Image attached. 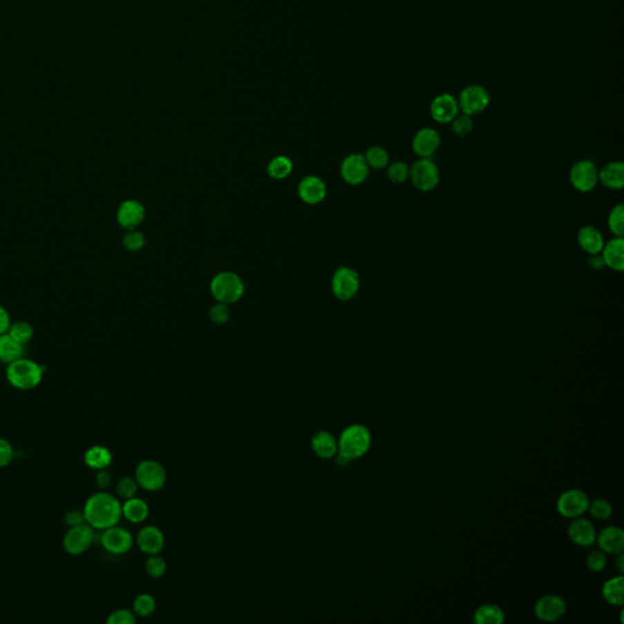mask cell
I'll use <instances>...</instances> for the list:
<instances>
[{
  "mask_svg": "<svg viewBox=\"0 0 624 624\" xmlns=\"http://www.w3.org/2000/svg\"><path fill=\"white\" fill-rule=\"evenodd\" d=\"M83 512L89 526L104 531L119 523L122 516V505L114 495L99 491L88 498Z\"/></svg>",
  "mask_w": 624,
  "mask_h": 624,
  "instance_id": "6da1fadb",
  "label": "cell"
},
{
  "mask_svg": "<svg viewBox=\"0 0 624 624\" xmlns=\"http://www.w3.org/2000/svg\"><path fill=\"white\" fill-rule=\"evenodd\" d=\"M370 431L363 424H351L341 432L338 439V456L350 462L360 459L371 446Z\"/></svg>",
  "mask_w": 624,
  "mask_h": 624,
  "instance_id": "7a4b0ae2",
  "label": "cell"
},
{
  "mask_svg": "<svg viewBox=\"0 0 624 624\" xmlns=\"http://www.w3.org/2000/svg\"><path fill=\"white\" fill-rule=\"evenodd\" d=\"M44 371V367L36 361L21 357L9 363L6 368V379L12 387L21 390H30L41 382Z\"/></svg>",
  "mask_w": 624,
  "mask_h": 624,
  "instance_id": "3957f363",
  "label": "cell"
},
{
  "mask_svg": "<svg viewBox=\"0 0 624 624\" xmlns=\"http://www.w3.org/2000/svg\"><path fill=\"white\" fill-rule=\"evenodd\" d=\"M211 293L215 299L223 304H232L244 294L242 279L233 272H221L211 282Z\"/></svg>",
  "mask_w": 624,
  "mask_h": 624,
  "instance_id": "277c9868",
  "label": "cell"
},
{
  "mask_svg": "<svg viewBox=\"0 0 624 624\" xmlns=\"http://www.w3.org/2000/svg\"><path fill=\"white\" fill-rule=\"evenodd\" d=\"M410 180L417 191H433L440 181L439 167L432 159H418L410 167Z\"/></svg>",
  "mask_w": 624,
  "mask_h": 624,
  "instance_id": "5b68a950",
  "label": "cell"
},
{
  "mask_svg": "<svg viewBox=\"0 0 624 624\" xmlns=\"http://www.w3.org/2000/svg\"><path fill=\"white\" fill-rule=\"evenodd\" d=\"M135 480L146 491H159L167 480L165 467L155 460L142 461L135 470Z\"/></svg>",
  "mask_w": 624,
  "mask_h": 624,
  "instance_id": "8992f818",
  "label": "cell"
},
{
  "mask_svg": "<svg viewBox=\"0 0 624 624\" xmlns=\"http://www.w3.org/2000/svg\"><path fill=\"white\" fill-rule=\"evenodd\" d=\"M569 182L576 191L589 193L598 186V169L592 160H579L569 170Z\"/></svg>",
  "mask_w": 624,
  "mask_h": 624,
  "instance_id": "52a82bcc",
  "label": "cell"
},
{
  "mask_svg": "<svg viewBox=\"0 0 624 624\" xmlns=\"http://www.w3.org/2000/svg\"><path fill=\"white\" fill-rule=\"evenodd\" d=\"M490 97L488 91L480 84H471L464 88L457 100L462 114L473 116L482 114L489 105Z\"/></svg>",
  "mask_w": 624,
  "mask_h": 624,
  "instance_id": "ba28073f",
  "label": "cell"
},
{
  "mask_svg": "<svg viewBox=\"0 0 624 624\" xmlns=\"http://www.w3.org/2000/svg\"><path fill=\"white\" fill-rule=\"evenodd\" d=\"M360 288V277L350 267H341L332 279V289L338 299L346 301L355 296Z\"/></svg>",
  "mask_w": 624,
  "mask_h": 624,
  "instance_id": "9c48e42d",
  "label": "cell"
},
{
  "mask_svg": "<svg viewBox=\"0 0 624 624\" xmlns=\"http://www.w3.org/2000/svg\"><path fill=\"white\" fill-rule=\"evenodd\" d=\"M104 549L114 555H122L133 547V537L131 531L122 527L113 526L104 529L100 537Z\"/></svg>",
  "mask_w": 624,
  "mask_h": 624,
  "instance_id": "30bf717a",
  "label": "cell"
},
{
  "mask_svg": "<svg viewBox=\"0 0 624 624\" xmlns=\"http://www.w3.org/2000/svg\"><path fill=\"white\" fill-rule=\"evenodd\" d=\"M93 542V531L92 527L86 523L78 526L70 527L64 536L62 545L65 551L70 555H81L92 545Z\"/></svg>",
  "mask_w": 624,
  "mask_h": 624,
  "instance_id": "8fae6325",
  "label": "cell"
},
{
  "mask_svg": "<svg viewBox=\"0 0 624 624\" xmlns=\"http://www.w3.org/2000/svg\"><path fill=\"white\" fill-rule=\"evenodd\" d=\"M588 507V495L579 489L567 490L557 500V510L567 518L582 516Z\"/></svg>",
  "mask_w": 624,
  "mask_h": 624,
  "instance_id": "7c38bea8",
  "label": "cell"
},
{
  "mask_svg": "<svg viewBox=\"0 0 624 624\" xmlns=\"http://www.w3.org/2000/svg\"><path fill=\"white\" fill-rule=\"evenodd\" d=\"M440 143V135L435 129L429 127L418 129L413 140V153L419 159H431L438 151Z\"/></svg>",
  "mask_w": 624,
  "mask_h": 624,
  "instance_id": "4fadbf2b",
  "label": "cell"
},
{
  "mask_svg": "<svg viewBox=\"0 0 624 624\" xmlns=\"http://www.w3.org/2000/svg\"><path fill=\"white\" fill-rule=\"evenodd\" d=\"M341 172L346 183L351 186H359L366 181L370 167L367 165L363 155L352 154L343 161Z\"/></svg>",
  "mask_w": 624,
  "mask_h": 624,
  "instance_id": "5bb4252c",
  "label": "cell"
},
{
  "mask_svg": "<svg viewBox=\"0 0 624 624\" xmlns=\"http://www.w3.org/2000/svg\"><path fill=\"white\" fill-rule=\"evenodd\" d=\"M459 103L451 94H440L431 104V115L439 124H449L459 115Z\"/></svg>",
  "mask_w": 624,
  "mask_h": 624,
  "instance_id": "9a60e30c",
  "label": "cell"
},
{
  "mask_svg": "<svg viewBox=\"0 0 624 624\" xmlns=\"http://www.w3.org/2000/svg\"><path fill=\"white\" fill-rule=\"evenodd\" d=\"M538 618L545 622H554L561 618L566 612V601L558 595H545L539 598L534 607Z\"/></svg>",
  "mask_w": 624,
  "mask_h": 624,
  "instance_id": "2e32d148",
  "label": "cell"
},
{
  "mask_svg": "<svg viewBox=\"0 0 624 624\" xmlns=\"http://www.w3.org/2000/svg\"><path fill=\"white\" fill-rule=\"evenodd\" d=\"M144 207L137 200H126L122 202L116 215L120 226L129 231L138 227L144 220Z\"/></svg>",
  "mask_w": 624,
  "mask_h": 624,
  "instance_id": "e0dca14e",
  "label": "cell"
},
{
  "mask_svg": "<svg viewBox=\"0 0 624 624\" xmlns=\"http://www.w3.org/2000/svg\"><path fill=\"white\" fill-rule=\"evenodd\" d=\"M137 544L142 551L148 555H156L165 547L164 533L155 526L143 527L137 536Z\"/></svg>",
  "mask_w": 624,
  "mask_h": 624,
  "instance_id": "ac0fdd59",
  "label": "cell"
},
{
  "mask_svg": "<svg viewBox=\"0 0 624 624\" xmlns=\"http://www.w3.org/2000/svg\"><path fill=\"white\" fill-rule=\"evenodd\" d=\"M601 258L605 266L614 272H622L624 270V239L623 237H614L607 243H605L601 250Z\"/></svg>",
  "mask_w": 624,
  "mask_h": 624,
  "instance_id": "d6986e66",
  "label": "cell"
},
{
  "mask_svg": "<svg viewBox=\"0 0 624 624\" xmlns=\"http://www.w3.org/2000/svg\"><path fill=\"white\" fill-rule=\"evenodd\" d=\"M578 244L584 253L589 255H598L604 248L605 239L603 233L594 226H584L579 229L577 236Z\"/></svg>",
  "mask_w": 624,
  "mask_h": 624,
  "instance_id": "ffe728a7",
  "label": "cell"
},
{
  "mask_svg": "<svg viewBox=\"0 0 624 624\" xmlns=\"http://www.w3.org/2000/svg\"><path fill=\"white\" fill-rule=\"evenodd\" d=\"M325 185L322 180L315 176L305 177L299 185V196L308 204H317L325 199Z\"/></svg>",
  "mask_w": 624,
  "mask_h": 624,
  "instance_id": "44dd1931",
  "label": "cell"
},
{
  "mask_svg": "<svg viewBox=\"0 0 624 624\" xmlns=\"http://www.w3.org/2000/svg\"><path fill=\"white\" fill-rule=\"evenodd\" d=\"M598 182L603 186L619 191L624 186V165L622 161H611L598 171Z\"/></svg>",
  "mask_w": 624,
  "mask_h": 624,
  "instance_id": "7402d4cb",
  "label": "cell"
},
{
  "mask_svg": "<svg viewBox=\"0 0 624 624\" xmlns=\"http://www.w3.org/2000/svg\"><path fill=\"white\" fill-rule=\"evenodd\" d=\"M311 448L321 459H333L338 455V440L330 432L320 431L311 439Z\"/></svg>",
  "mask_w": 624,
  "mask_h": 624,
  "instance_id": "603a6c76",
  "label": "cell"
},
{
  "mask_svg": "<svg viewBox=\"0 0 624 624\" xmlns=\"http://www.w3.org/2000/svg\"><path fill=\"white\" fill-rule=\"evenodd\" d=\"M568 536L572 542L580 547H589L596 540V531L592 522L584 518H578L571 523L568 528Z\"/></svg>",
  "mask_w": 624,
  "mask_h": 624,
  "instance_id": "cb8c5ba5",
  "label": "cell"
},
{
  "mask_svg": "<svg viewBox=\"0 0 624 624\" xmlns=\"http://www.w3.org/2000/svg\"><path fill=\"white\" fill-rule=\"evenodd\" d=\"M598 542L605 552L622 554L624 550V533L619 527H607L598 534Z\"/></svg>",
  "mask_w": 624,
  "mask_h": 624,
  "instance_id": "d4e9b609",
  "label": "cell"
},
{
  "mask_svg": "<svg viewBox=\"0 0 624 624\" xmlns=\"http://www.w3.org/2000/svg\"><path fill=\"white\" fill-rule=\"evenodd\" d=\"M84 462L93 470H105L113 462L110 450L102 445H94L84 453Z\"/></svg>",
  "mask_w": 624,
  "mask_h": 624,
  "instance_id": "484cf974",
  "label": "cell"
},
{
  "mask_svg": "<svg viewBox=\"0 0 624 624\" xmlns=\"http://www.w3.org/2000/svg\"><path fill=\"white\" fill-rule=\"evenodd\" d=\"M25 354V346H22L20 343L11 338L9 333L0 334V360L6 363H11V362L19 360L21 357H23Z\"/></svg>",
  "mask_w": 624,
  "mask_h": 624,
  "instance_id": "4316f807",
  "label": "cell"
},
{
  "mask_svg": "<svg viewBox=\"0 0 624 624\" xmlns=\"http://www.w3.org/2000/svg\"><path fill=\"white\" fill-rule=\"evenodd\" d=\"M122 515L132 523H140L145 521L149 515V506L142 499L131 498L124 501L122 505Z\"/></svg>",
  "mask_w": 624,
  "mask_h": 624,
  "instance_id": "83f0119b",
  "label": "cell"
},
{
  "mask_svg": "<svg viewBox=\"0 0 624 624\" xmlns=\"http://www.w3.org/2000/svg\"><path fill=\"white\" fill-rule=\"evenodd\" d=\"M603 596L611 605L622 606L624 603L623 577L611 578L603 587Z\"/></svg>",
  "mask_w": 624,
  "mask_h": 624,
  "instance_id": "f1b7e54d",
  "label": "cell"
},
{
  "mask_svg": "<svg viewBox=\"0 0 624 624\" xmlns=\"http://www.w3.org/2000/svg\"><path fill=\"white\" fill-rule=\"evenodd\" d=\"M504 619L505 614L502 609L493 604L480 606L475 614V622L477 624H501Z\"/></svg>",
  "mask_w": 624,
  "mask_h": 624,
  "instance_id": "f546056e",
  "label": "cell"
},
{
  "mask_svg": "<svg viewBox=\"0 0 624 624\" xmlns=\"http://www.w3.org/2000/svg\"><path fill=\"white\" fill-rule=\"evenodd\" d=\"M365 156L367 165L370 169H376V170H382L386 169L390 164V158L388 154L387 150L382 146H372L367 150Z\"/></svg>",
  "mask_w": 624,
  "mask_h": 624,
  "instance_id": "4dcf8cb0",
  "label": "cell"
},
{
  "mask_svg": "<svg viewBox=\"0 0 624 624\" xmlns=\"http://www.w3.org/2000/svg\"><path fill=\"white\" fill-rule=\"evenodd\" d=\"M8 333L17 343H20L22 346H26L27 343H30L32 341L33 334H35V330H33V327L28 322L17 321L15 323H11Z\"/></svg>",
  "mask_w": 624,
  "mask_h": 624,
  "instance_id": "1f68e13d",
  "label": "cell"
},
{
  "mask_svg": "<svg viewBox=\"0 0 624 624\" xmlns=\"http://www.w3.org/2000/svg\"><path fill=\"white\" fill-rule=\"evenodd\" d=\"M609 232L614 234V237H623L624 234V207L622 204L614 205L609 214Z\"/></svg>",
  "mask_w": 624,
  "mask_h": 624,
  "instance_id": "d6a6232c",
  "label": "cell"
},
{
  "mask_svg": "<svg viewBox=\"0 0 624 624\" xmlns=\"http://www.w3.org/2000/svg\"><path fill=\"white\" fill-rule=\"evenodd\" d=\"M387 167L388 178L393 183L403 185L410 178V166L404 161H394Z\"/></svg>",
  "mask_w": 624,
  "mask_h": 624,
  "instance_id": "836d02e7",
  "label": "cell"
},
{
  "mask_svg": "<svg viewBox=\"0 0 624 624\" xmlns=\"http://www.w3.org/2000/svg\"><path fill=\"white\" fill-rule=\"evenodd\" d=\"M156 609V601L150 594H140L135 598L133 612L140 617H149L154 614Z\"/></svg>",
  "mask_w": 624,
  "mask_h": 624,
  "instance_id": "e575fe53",
  "label": "cell"
},
{
  "mask_svg": "<svg viewBox=\"0 0 624 624\" xmlns=\"http://www.w3.org/2000/svg\"><path fill=\"white\" fill-rule=\"evenodd\" d=\"M293 170V164L285 156H277L274 160L270 162L269 173L271 177L282 180L285 178L287 176L290 175V172Z\"/></svg>",
  "mask_w": 624,
  "mask_h": 624,
  "instance_id": "d590c367",
  "label": "cell"
},
{
  "mask_svg": "<svg viewBox=\"0 0 624 624\" xmlns=\"http://www.w3.org/2000/svg\"><path fill=\"white\" fill-rule=\"evenodd\" d=\"M138 488H140V484H138V482L135 480V478L124 477V478H121L119 480V483L116 485V493H117V495L121 499L127 500V499L135 498L137 495Z\"/></svg>",
  "mask_w": 624,
  "mask_h": 624,
  "instance_id": "8d00e7d4",
  "label": "cell"
},
{
  "mask_svg": "<svg viewBox=\"0 0 624 624\" xmlns=\"http://www.w3.org/2000/svg\"><path fill=\"white\" fill-rule=\"evenodd\" d=\"M145 571L151 578H161L167 571V563L162 557L156 555H150L149 558L145 562Z\"/></svg>",
  "mask_w": 624,
  "mask_h": 624,
  "instance_id": "74e56055",
  "label": "cell"
},
{
  "mask_svg": "<svg viewBox=\"0 0 624 624\" xmlns=\"http://www.w3.org/2000/svg\"><path fill=\"white\" fill-rule=\"evenodd\" d=\"M451 129H453L454 135H457V137H466V135H470L472 129H473L472 116H469V115L466 114L457 115L451 121Z\"/></svg>",
  "mask_w": 624,
  "mask_h": 624,
  "instance_id": "f35d334b",
  "label": "cell"
},
{
  "mask_svg": "<svg viewBox=\"0 0 624 624\" xmlns=\"http://www.w3.org/2000/svg\"><path fill=\"white\" fill-rule=\"evenodd\" d=\"M588 509L590 513L598 520H607L612 513V506L609 505V501L604 499L594 500L592 504H589Z\"/></svg>",
  "mask_w": 624,
  "mask_h": 624,
  "instance_id": "ab89813d",
  "label": "cell"
},
{
  "mask_svg": "<svg viewBox=\"0 0 624 624\" xmlns=\"http://www.w3.org/2000/svg\"><path fill=\"white\" fill-rule=\"evenodd\" d=\"M124 247L129 252H138L144 247V236L140 232L131 229L124 237Z\"/></svg>",
  "mask_w": 624,
  "mask_h": 624,
  "instance_id": "60d3db41",
  "label": "cell"
},
{
  "mask_svg": "<svg viewBox=\"0 0 624 624\" xmlns=\"http://www.w3.org/2000/svg\"><path fill=\"white\" fill-rule=\"evenodd\" d=\"M108 624H133L135 623V614L129 609H116L111 612L106 619Z\"/></svg>",
  "mask_w": 624,
  "mask_h": 624,
  "instance_id": "b9f144b4",
  "label": "cell"
},
{
  "mask_svg": "<svg viewBox=\"0 0 624 624\" xmlns=\"http://www.w3.org/2000/svg\"><path fill=\"white\" fill-rule=\"evenodd\" d=\"M606 562H607L606 556H605L604 552L601 551L590 552L588 558H587V565H588L589 569H592L594 572L603 571L606 567Z\"/></svg>",
  "mask_w": 624,
  "mask_h": 624,
  "instance_id": "7bdbcfd3",
  "label": "cell"
},
{
  "mask_svg": "<svg viewBox=\"0 0 624 624\" xmlns=\"http://www.w3.org/2000/svg\"><path fill=\"white\" fill-rule=\"evenodd\" d=\"M14 459V449L6 439L0 438V467H6Z\"/></svg>",
  "mask_w": 624,
  "mask_h": 624,
  "instance_id": "ee69618b",
  "label": "cell"
},
{
  "mask_svg": "<svg viewBox=\"0 0 624 624\" xmlns=\"http://www.w3.org/2000/svg\"><path fill=\"white\" fill-rule=\"evenodd\" d=\"M210 317L217 325L225 323L228 320V317H229V311H228L227 306L223 303L212 306V309L210 310Z\"/></svg>",
  "mask_w": 624,
  "mask_h": 624,
  "instance_id": "f6af8a7d",
  "label": "cell"
},
{
  "mask_svg": "<svg viewBox=\"0 0 624 624\" xmlns=\"http://www.w3.org/2000/svg\"><path fill=\"white\" fill-rule=\"evenodd\" d=\"M64 521H65V523H66L68 527H75L78 526V524H82V523L86 522L84 512H83V511H70L68 513H66V516L64 518Z\"/></svg>",
  "mask_w": 624,
  "mask_h": 624,
  "instance_id": "bcb514c9",
  "label": "cell"
},
{
  "mask_svg": "<svg viewBox=\"0 0 624 624\" xmlns=\"http://www.w3.org/2000/svg\"><path fill=\"white\" fill-rule=\"evenodd\" d=\"M11 320L10 314L8 312L6 308H3L0 305V334L8 333V330L10 328Z\"/></svg>",
  "mask_w": 624,
  "mask_h": 624,
  "instance_id": "7dc6e473",
  "label": "cell"
},
{
  "mask_svg": "<svg viewBox=\"0 0 624 624\" xmlns=\"http://www.w3.org/2000/svg\"><path fill=\"white\" fill-rule=\"evenodd\" d=\"M97 480V484H98L100 489H106L110 483H111V475H110L108 471L100 470L98 475H97V480Z\"/></svg>",
  "mask_w": 624,
  "mask_h": 624,
  "instance_id": "c3c4849f",
  "label": "cell"
},
{
  "mask_svg": "<svg viewBox=\"0 0 624 624\" xmlns=\"http://www.w3.org/2000/svg\"><path fill=\"white\" fill-rule=\"evenodd\" d=\"M618 569H619V572H621V573L623 572V571H624L623 555H622V554H619Z\"/></svg>",
  "mask_w": 624,
  "mask_h": 624,
  "instance_id": "681fc988",
  "label": "cell"
}]
</instances>
